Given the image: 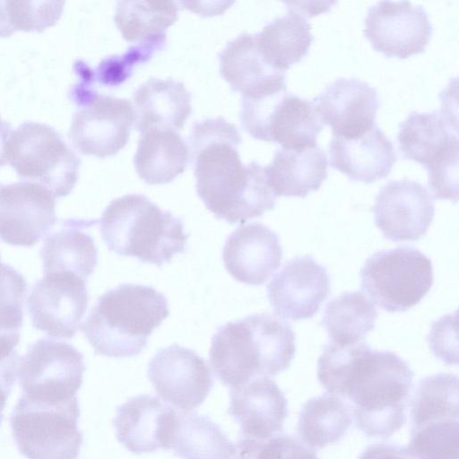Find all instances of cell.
<instances>
[{"mask_svg": "<svg viewBox=\"0 0 459 459\" xmlns=\"http://www.w3.org/2000/svg\"><path fill=\"white\" fill-rule=\"evenodd\" d=\"M13 131L10 124L0 117V166L7 160V144Z\"/></svg>", "mask_w": 459, "mask_h": 459, "instance_id": "7bdbcfd3", "label": "cell"}, {"mask_svg": "<svg viewBox=\"0 0 459 459\" xmlns=\"http://www.w3.org/2000/svg\"><path fill=\"white\" fill-rule=\"evenodd\" d=\"M147 374L157 394L184 411L200 406L213 385L206 361L177 344L159 350L148 363Z\"/></svg>", "mask_w": 459, "mask_h": 459, "instance_id": "5bb4252c", "label": "cell"}, {"mask_svg": "<svg viewBox=\"0 0 459 459\" xmlns=\"http://www.w3.org/2000/svg\"><path fill=\"white\" fill-rule=\"evenodd\" d=\"M327 167L326 154L316 143L299 149L276 150L264 171L276 197L304 198L319 189L327 178Z\"/></svg>", "mask_w": 459, "mask_h": 459, "instance_id": "d4e9b609", "label": "cell"}, {"mask_svg": "<svg viewBox=\"0 0 459 459\" xmlns=\"http://www.w3.org/2000/svg\"><path fill=\"white\" fill-rule=\"evenodd\" d=\"M0 261H1V256H0Z\"/></svg>", "mask_w": 459, "mask_h": 459, "instance_id": "ee69618b", "label": "cell"}, {"mask_svg": "<svg viewBox=\"0 0 459 459\" xmlns=\"http://www.w3.org/2000/svg\"><path fill=\"white\" fill-rule=\"evenodd\" d=\"M351 424L347 404L333 394L308 400L300 411L298 432L310 448H323L337 442Z\"/></svg>", "mask_w": 459, "mask_h": 459, "instance_id": "1f68e13d", "label": "cell"}, {"mask_svg": "<svg viewBox=\"0 0 459 459\" xmlns=\"http://www.w3.org/2000/svg\"><path fill=\"white\" fill-rule=\"evenodd\" d=\"M190 143L197 195L216 218L243 223L274 208L276 196L264 168L240 160L241 137L234 124L221 117L196 122Z\"/></svg>", "mask_w": 459, "mask_h": 459, "instance_id": "7a4b0ae2", "label": "cell"}, {"mask_svg": "<svg viewBox=\"0 0 459 459\" xmlns=\"http://www.w3.org/2000/svg\"><path fill=\"white\" fill-rule=\"evenodd\" d=\"M234 459H318L316 452L295 437L265 439L243 437L235 445Z\"/></svg>", "mask_w": 459, "mask_h": 459, "instance_id": "8d00e7d4", "label": "cell"}, {"mask_svg": "<svg viewBox=\"0 0 459 459\" xmlns=\"http://www.w3.org/2000/svg\"><path fill=\"white\" fill-rule=\"evenodd\" d=\"M96 220L67 219L59 230L48 235L40 249L45 274L69 272L87 280L98 263V249L85 230Z\"/></svg>", "mask_w": 459, "mask_h": 459, "instance_id": "4316f807", "label": "cell"}, {"mask_svg": "<svg viewBox=\"0 0 459 459\" xmlns=\"http://www.w3.org/2000/svg\"><path fill=\"white\" fill-rule=\"evenodd\" d=\"M323 123L333 134L351 137L376 125L379 98L377 90L354 77H339L312 100Z\"/></svg>", "mask_w": 459, "mask_h": 459, "instance_id": "e0dca14e", "label": "cell"}, {"mask_svg": "<svg viewBox=\"0 0 459 459\" xmlns=\"http://www.w3.org/2000/svg\"><path fill=\"white\" fill-rule=\"evenodd\" d=\"M190 157L187 144L177 131L150 128L141 133L134 163L145 183L161 185L182 174Z\"/></svg>", "mask_w": 459, "mask_h": 459, "instance_id": "83f0119b", "label": "cell"}, {"mask_svg": "<svg viewBox=\"0 0 459 459\" xmlns=\"http://www.w3.org/2000/svg\"><path fill=\"white\" fill-rule=\"evenodd\" d=\"M84 370L83 356L74 346L43 337L20 357L17 378L22 396L58 404L76 397Z\"/></svg>", "mask_w": 459, "mask_h": 459, "instance_id": "30bf717a", "label": "cell"}, {"mask_svg": "<svg viewBox=\"0 0 459 459\" xmlns=\"http://www.w3.org/2000/svg\"><path fill=\"white\" fill-rule=\"evenodd\" d=\"M364 24V36L375 50L401 59L423 52L433 32L424 7L405 0L376 3Z\"/></svg>", "mask_w": 459, "mask_h": 459, "instance_id": "7c38bea8", "label": "cell"}, {"mask_svg": "<svg viewBox=\"0 0 459 459\" xmlns=\"http://www.w3.org/2000/svg\"><path fill=\"white\" fill-rule=\"evenodd\" d=\"M359 459H411L410 455L397 446L375 444L368 446Z\"/></svg>", "mask_w": 459, "mask_h": 459, "instance_id": "60d3db41", "label": "cell"}, {"mask_svg": "<svg viewBox=\"0 0 459 459\" xmlns=\"http://www.w3.org/2000/svg\"><path fill=\"white\" fill-rule=\"evenodd\" d=\"M20 342V331H0V366L19 357L16 346Z\"/></svg>", "mask_w": 459, "mask_h": 459, "instance_id": "b9f144b4", "label": "cell"}, {"mask_svg": "<svg viewBox=\"0 0 459 459\" xmlns=\"http://www.w3.org/2000/svg\"><path fill=\"white\" fill-rule=\"evenodd\" d=\"M362 290L387 312L417 305L433 285L431 260L419 249L399 247L370 255L360 271Z\"/></svg>", "mask_w": 459, "mask_h": 459, "instance_id": "ba28073f", "label": "cell"}, {"mask_svg": "<svg viewBox=\"0 0 459 459\" xmlns=\"http://www.w3.org/2000/svg\"><path fill=\"white\" fill-rule=\"evenodd\" d=\"M331 292L325 266L311 255L287 262L267 285V296L274 314L284 320L311 318Z\"/></svg>", "mask_w": 459, "mask_h": 459, "instance_id": "2e32d148", "label": "cell"}, {"mask_svg": "<svg viewBox=\"0 0 459 459\" xmlns=\"http://www.w3.org/2000/svg\"><path fill=\"white\" fill-rule=\"evenodd\" d=\"M323 127L314 102L285 90L267 109L255 139L275 142L286 149L304 148L316 144Z\"/></svg>", "mask_w": 459, "mask_h": 459, "instance_id": "cb8c5ba5", "label": "cell"}, {"mask_svg": "<svg viewBox=\"0 0 459 459\" xmlns=\"http://www.w3.org/2000/svg\"><path fill=\"white\" fill-rule=\"evenodd\" d=\"M165 43L166 38L139 43L130 48L121 56L106 58L99 65L96 71L91 70V78L105 85L120 84L130 75L135 64L148 61L156 51L163 48Z\"/></svg>", "mask_w": 459, "mask_h": 459, "instance_id": "f35d334b", "label": "cell"}, {"mask_svg": "<svg viewBox=\"0 0 459 459\" xmlns=\"http://www.w3.org/2000/svg\"><path fill=\"white\" fill-rule=\"evenodd\" d=\"M328 152L332 168L367 184L388 176L396 161L393 142L377 125L351 137L333 134Z\"/></svg>", "mask_w": 459, "mask_h": 459, "instance_id": "7402d4cb", "label": "cell"}, {"mask_svg": "<svg viewBox=\"0 0 459 459\" xmlns=\"http://www.w3.org/2000/svg\"><path fill=\"white\" fill-rule=\"evenodd\" d=\"M77 396L49 404L19 398L10 417L17 449L28 459H76L82 444Z\"/></svg>", "mask_w": 459, "mask_h": 459, "instance_id": "8992f818", "label": "cell"}, {"mask_svg": "<svg viewBox=\"0 0 459 459\" xmlns=\"http://www.w3.org/2000/svg\"><path fill=\"white\" fill-rule=\"evenodd\" d=\"M169 315L163 293L152 286L123 283L99 297L81 330L96 354L131 358L143 351Z\"/></svg>", "mask_w": 459, "mask_h": 459, "instance_id": "277c9868", "label": "cell"}, {"mask_svg": "<svg viewBox=\"0 0 459 459\" xmlns=\"http://www.w3.org/2000/svg\"><path fill=\"white\" fill-rule=\"evenodd\" d=\"M86 281L69 272L47 273L31 288L27 309L34 328L54 338H73L88 307Z\"/></svg>", "mask_w": 459, "mask_h": 459, "instance_id": "8fae6325", "label": "cell"}, {"mask_svg": "<svg viewBox=\"0 0 459 459\" xmlns=\"http://www.w3.org/2000/svg\"><path fill=\"white\" fill-rule=\"evenodd\" d=\"M178 411L156 396L143 394L121 404L113 420L116 437L134 454L169 450Z\"/></svg>", "mask_w": 459, "mask_h": 459, "instance_id": "ac0fdd59", "label": "cell"}, {"mask_svg": "<svg viewBox=\"0 0 459 459\" xmlns=\"http://www.w3.org/2000/svg\"><path fill=\"white\" fill-rule=\"evenodd\" d=\"M135 128L180 130L192 112L191 94L173 79L151 78L134 92Z\"/></svg>", "mask_w": 459, "mask_h": 459, "instance_id": "484cf974", "label": "cell"}, {"mask_svg": "<svg viewBox=\"0 0 459 459\" xmlns=\"http://www.w3.org/2000/svg\"><path fill=\"white\" fill-rule=\"evenodd\" d=\"M7 160L18 176L64 197L74 189L81 160L52 126L24 122L11 134Z\"/></svg>", "mask_w": 459, "mask_h": 459, "instance_id": "52a82bcc", "label": "cell"}, {"mask_svg": "<svg viewBox=\"0 0 459 459\" xmlns=\"http://www.w3.org/2000/svg\"><path fill=\"white\" fill-rule=\"evenodd\" d=\"M295 351L291 326L261 313L220 326L212 338L209 362L223 385L236 387L287 369Z\"/></svg>", "mask_w": 459, "mask_h": 459, "instance_id": "3957f363", "label": "cell"}, {"mask_svg": "<svg viewBox=\"0 0 459 459\" xmlns=\"http://www.w3.org/2000/svg\"><path fill=\"white\" fill-rule=\"evenodd\" d=\"M373 213L385 238L394 242L415 241L430 226L435 205L426 187L403 178L385 184L376 196Z\"/></svg>", "mask_w": 459, "mask_h": 459, "instance_id": "9a60e30c", "label": "cell"}, {"mask_svg": "<svg viewBox=\"0 0 459 459\" xmlns=\"http://www.w3.org/2000/svg\"><path fill=\"white\" fill-rule=\"evenodd\" d=\"M459 420L412 428L407 453L414 459H459Z\"/></svg>", "mask_w": 459, "mask_h": 459, "instance_id": "d590c367", "label": "cell"}, {"mask_svg": "<svg viewBox=\"0 0 459 459\" xmlns=\"http://www.w3.org/2000/svg\"><path fill=\"white\" fill-rule=\"evenodd\" d=\"M397 140L403 156L427 170L458 156L457 123L444 108L411 112L399 124Z\"/></svg>", "mask_w": 459, "mask_h": 459, "instance_id": "ffe728a7", "label": "cell"}, {"mask_svg": "<svg viewBox=\"0 0 459 459\" xmlns=\"http://www.w3.org/2000/svg\"><path fill=\"white\" fill-rule=\"evenodd\" d=\"M64 2L0 1V38L16 30L41 32L60 19Z\"/></svg>", "mask_w": 459, "mask_h": 459, "instance_id": "e575fe53", "label": "cell"}, {"mask_svg": "<svg viewBox=\"0 0 459 459\" xmlns=\"http://www.w3.org/2000/svg\"><path fill=\"white\" fill-rule=\"evenodd\" d=\"M20 356L0 366V426L4 420V410L17 377Z\"/></svg>", "mask_w": 459, "mask_h": 459, "instance_id": "ab89813d", "label": "cell"}, {"mask_svg": "<svg viewBox=\"0 0 459 459\" xmlns=\"http://www.w3.org/2000/svg\"><path fill=\"white\" fill-rule=\"evenodd\" d=\"M219 60L221 75L242 98L286 90L285 72L265 59L255 34L243 33L229 41Z\"/></svg>", "mask_w": 459, "mask_h": 459, "instance_id": "44dd1931", "label": "cell"}, {"mask_svg": "<svg viewBox=\"0 0 459 459\" xmlns=\"http://www.w3.org/2000/svg\"><path fill=\"white\" fill-rule=\"evenodd\" d=\"M178 17L173 1H119L114 21L126 40L139 44L166 38Z\"/></svg>", "mask_w": 459, "mask_h": 459, "instance_id": "d6a6232c", "label": "cell"}, {"mask_svg": "<svg viewBox=\"0 0 459 459\" xmlns=\"http://www.w3.org/2000/svg\"><path fill=\"white\" fill-rule=\"evenodd\" d=\"M26 291L22 274L0 261V331H20Z\"/></svg>", "mask_w": 459, "mask_h": 459, "instance_id": "74e56055", "label": "cell"}, {"mask_svg": "<svg viewBox=\"0 0 459 459\" xmlns=\"http://www.w3.org/2000/svg\"><path fill=\"white\" fill-rule=\"evenodd\" d=\"M56 221V197L48 188L30 181L0 183V239L3 242L31 247Z\"/></svg>", "mask_w": 459, "mask_h": 459, "instance_id": "4fadbf2b", "label": "cell"}, {"mask_svg": "<svg viewBox=\"0 0 459 459\" xmlns=\"http://www.w3.org/2000/svg\"><path fill=\"white\" fill-rule=\"evenodd\" d=\"M100 230L109 251L157 266L184 253L189 237L180 218L139 194L111 201L102 212Z\"/></svg>", "mask_w": 459, "mask_h": 459, "instance_id": "5b68a950", "label": "cell"}, {"mask_svg": "<svg viewBox=\"0 0 459 459\" xmlns=\"http://www.w3.org/2000/svg\"><path fill=\"white\" fill-rule=\"evenodd\" d=\"M170 449L180 459H232L235 445L207 416L178 412Z\"/></svg>", "mask_w": 459, "mask_h": 459, "instance_id": "f546056e", "label": "cell"}, {"mask_svg": "<svg viewBox=\"0 0 459 459\" xmlns=\"http://www.w3.org/2000/svg\"><path fill=\"white\" fill-rule=\"evenodd\" d=\"M284 4L288 13L273 19L255 35L265 59L285 72L307 54L314 38L307 16L290 2Z\"/></svg>", "mask_w": 459, "mask_h": 459, "instance_id": "f1b7e54d", "label": "cell"}, {"mask_svg": "<svg viewBox=\"0 0 459 459\" xmlns=\"http://www.w3.org/2000/svg\"><path fill=\"white\" fill-rule=\"evenodd\" d=\"M317 378L331 394L350 400L367 436L388 437L405 422L413 373L394 352L372 350L364 342H330L318 359Z\"/></svg>", "mask_w": 459, "mask_h": 459, "instance_id": "6da1fadb", "label": "cell"}, {"mask_svg": "<svg viewBox=\"0 0 459 459\" xmlns=\"http://www.w3.org/2000/svg\"><path fill=\"white\" fill-rule=\"evenodd\" d=\"M377 316L374 303L362 292H343L326 304L322 325L331 342L351 344L363 341Z\"/></svg>", "mask_w": 459, "mask_h": 459, "instance_id": "4dcf8cb0", "label": "cell"}, {"mask_svg": "<svg viewBox=\"0 0 459 459\" xmlns=\"http://www.w3.org/2000/svg\"><path fill=\"white\" fill-rule=\"evenodd\" d=\"M229 413L247 437L265 439L282 431L287 400L276 383L257 377L230 389Z\"/></svg>", "mask_w": 459, "mask_h": 459, "instance_id": "603a6c76", "label": "cell"}, {"mask_svg": "<svg viewBox=\"0 0 459 459\" xmlns=\"http://www.w3.org/2000/svg\"><path fill=\"white\" fill-rule=\"evenodd\" d=\"M222 259L238 281L262 285L279 268L282 248L278 236L267 226L253 222L238 227L226 239Z\"/></svg>", "mask_w": 459, "mask_h": 459, "instance_id": "d6986e66", "label": "cell"}, {"mask_svg": "<svg viewBox=\"0 0 459 459\" xmlns=\"http://www.w3.org/2000/svg\"><path fill=\"white\" fill-rule=\"evenodd\" d=\"M70 94L81 107L69 131L70 139L80 152L105 158L126 146L135 120L129 100L95 92L89 82L81 80Z\"/></svg>", "mask_w": 459, "mask_h": 459, "instance_id": "9c48e42d", "label": "cell"}, {"mask_svg": "<svg viewBox=\"0 0 459 459\" xmlns=\"http://www.w3.org/2000/svg\"><path fill=\"white\" fill-rule=\"evenodd\" d=\"M458 377L440 373L419 383L411 405L412 428L444 420H459Z\"/></svg>", "mask_w": 459, "mask_h": 459, "instance_id": "836d02e7", "label": "cell"}]
</instances>
